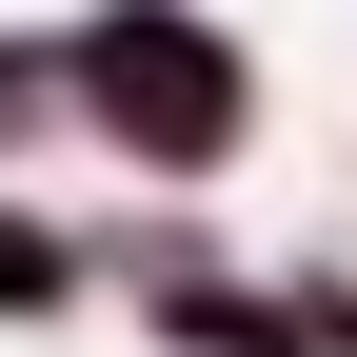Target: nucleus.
I'll use <instances>...</instances> for the list:
<instances>
[{
  "mask_svg": "<svg viewBox=\"0 0 357 357\" xmlns=\"http://www.w3.org/2000/svg\"><path fill=\"white\" fill-rule=\"evenodd\" d=\"M79 79H100V119L139 159H218V139H238V40L178 20V0H119V20L79 40Z\"/></svg>",
  "mask_w": 357,
  "mask_h": 357,
  "instance_id": "nucleus-1",
  "label": "nucleus"
},
{
  "mask_svg": "<svg viewBox=\"0 0 357 357\" xmlns=\"http://www.w3.org/2000/svg\"><path fill=\"white\" fill-rule=\"evenodd\" d=\"M40 79H60V60H20V40H0V119H40Z\"/></svg>",
  "mask_w": 357,
  "mask_h": 357,
  "instance_id": "nucleus-3",
  "label": "nucleus"
},
{
  "mask_svg": "<svg viewBox=\"0 0 357 357\" xmlns=\"http://www.w3.org/2000/svg\"><path fill=\"white\" fill-rule=\"evenodd\" d=\"M0 298H60V238H20V218H0Z\"/></svg>",
  "mask_w": 357,
  "mask_h": 357,
  "instance_id": "nucleus-2",
  "label": "nucleus"
}]
</instances>
